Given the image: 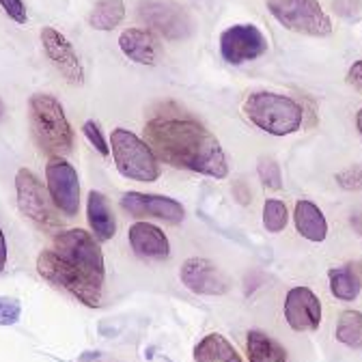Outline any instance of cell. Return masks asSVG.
Returning a JSON list of instances; mask_svg holds the SVG:
<instances>
[{"label": "cell", "instance_id": "28", "mask_svg": "<svg viewBox=\"0 0 362 362\" xmlns=\"http://www.w3.org/2000/svg\"><path fill=\"white\" fill-rule=\"evenodd\" d=\"M82 132H84V136L88 139V143L93 145L102 156H108L110 153V147L106 145L104 136H102V129H100V125L95 121H86L84 127H82Z\"/></svg>", "mask_w": 362, "mask_h": 362}, {"label": "cell", "instance_id": "18", "mask_svg": "<svg viewBox=\"0 0 362 362\" xmlns=\"http://www.w3.org/2000/svg\"><path fill=\"white\" fill-rule=\"evenodd\" d=\"M293 222L298 233L308 240V242H324L328 235V222L324 211L317 207L313 201H298L296 203V211H293Z\"/></svg>", "mask_w": 362, "mask_h": 362}, {"label": "cell", "instance_id": "22", "mask_svg": "<svg viewBox=\"0 0 362 362\" xmlns=\"http://www.w3.org/2000/svg\"><path fill=\"white\" fill-rule=\"evenodd\" d=\"M330 279V291L337 300L354 302L360 293V281L351 267H332L328 272Z\"/></svg>", "mask_w": 362, "mask_h": 362}, {"label": "cell", "instance_id": "25", "mask_svg": "<svg viewBox=\"0 0 362 362\" xmlns=\"http://www.w3.org/2000/svg\"><path fill=\"white\" fill-rule=\"evenodd\" d=\"M259 177L263 181V186L269 190H279L283 186V175H281V166L274 160H261L259 162Z\"/></svg>", "mask_w": 362, "mask_h": 362}, {"label": "cell", "instance_id": "10", "mask_svg": "<svg viewBox=\"0 0 362 362\" xmlns=\"http://www.w3.org/2000/svg\"><path fill=\"white\" fill-rule=\"evenodd\" d=\"M267 52V39L255 24H235L220 35V54L226 63L242 65Z\"/></svg>", "mask_w": 362, "mask_h": 362}, {"label": "cell", "instance_id": "20", "mask_svg": "<svg viewBox=\"0 0 362 362\" xmlns=\"http://www.w3.org/2000/svg\"><path fill=\"white\" fill-rule=\"evenodd\" d=\"M246 349H248L250 362H289L287 351L274 339L267 337L265 332H259V330L248 332Z\"/></svg>", "mask_w": 362, "mask_h": 362}, {"label": "cell", "instance_id": "33", "mask_svg": "<svg viewBox=\"0 0 362 362\" xmlns=\"http://www.w3.org/2000/svg\"><path fill=\"white\" fill-rule=\"evenodd\" d=\"M351 226L358 231V235L362 238V211H358V214L351 216Z\"/></svg>", "mask_w": 362, "mask_h": 362}, {"label": "cell", "instance_id": "19", "mask_svg": "<svg viewBox=\"0 0 362 362\" xmlns=\"http://www.w3.org/2000/svg\"><path fill=\"white\" fill-rule=\"evenodd\" d=\"M194 362H242V358L222 334L211 332L197 343Z\"/></svg>", "mask_w": 362, "mask_h": 362}, {"label": "cell", "instance_id": "8", "mask_svg": "<svg viewBox=\"0 0 362 362\" xmlns=\"http://www.w3.org/2000/svg\"><path fill=\"white\" fill-rule=\"evenodd\" d=\"M139 18L143 24L160 33L170 41H179L192 35L194 22L184 5L175 0H141Z\"/></svg>", "mask_w": 362, "mask_h": 362}, {"label": "cell", "instance_id": "32", "mask_svg": "<svg viewBox=\"0 0 362 362\" xmlns=\"http://www.w3.org/2000/svg\"><path fill=\"white\" fill-rule=\"evenodd\" d=\"M7 265V242H5V233L0 229V272Z\"/></svg>", "mask_w": 362, "mask_h": 362}, {"label": "cell", "instance_id": "24", "mask_svg": "<svg viewBox=\"0 0 362 362\" xmlns=\"http://www.w3.org/2000/svg\"><path fill=\"white\" fill-rule=\"evenodd\" d=\"M289 222L287 205L279 199H267L263 205V226L269 233H281Z\"/></svg>", "mask_w": 362, "mask_h": 362}, {"label": "cell", "instance_id": "13", "mask_svg": "<svg viewBox=\"0 0 362 362\" xmlns=\"http://www.w3.org/2000/svg\"><path fill=\"white\" fill-rule=\"evenodd\" d=\"M121 205L134 218H160L166 222H181L186 216V209L179 201L162 194H143V192H125Z\"/></svg>", "mask_w": 362, "mask_h": 362}, {"label": "cell", "instance_id": "31", "mask_svg": "<svg viewBox=\"0 0 362 362\" xmlns=\"http://www.w3.org/2000/svg\"><path fill=\"white\" fill-rule=\"evenodd\" d=\"M347 84H351L356 90H362V61H356L347 71Z\"/></svg>", "mask_w": 362, "mask_h": 362}, {"label": "cell", "instance_id": "5", "mask_svg": "<svg viewBox=\"0 0 362 362\" xmlns=\"http://www.w3.org/2000/svg\"><path fill=\"white\" fill-rule=\"evenodd\" d=\"M110 151H112L119 173L132 181L153 184V181L162 175L160 160L156 158V153L147 145V141L139 139L134 132H129L125 127L112 129Z\"/></svg>", "mask_w": 362, "mask_h": 362}, {"label": "cell", "instance_id": "15", "mask_svg": "<svg viewBox=\"0 0 362 362\" xmlns=\"http://www.w3.org/2000/svg\"><path fill=\"white\" fill-rule=\"evenodd\" d=\"M127 240H129L132 250L139 257L162 261V259H166L170 255L168 238L164 235V231L160 229V226H156L151 222L132 224L129 231H127Z\"/></svg>", "mask_w": 362, "mask_h": 362}, {"label": "cell", "instance_id": "21", "mask_svg": "<svg viewBox=\"0 0 362 362\" xmlns=\"http://www.w3.org/2000/svg\"><path fill=\"white\" fill-rule=\"evenodd\" d=\"M125 18L123 0H98L93 11L88 16V24L95 30H112Z\"/></svg>", "mask_w": 362, "mask_h": 362}, {"label": "cell", "instance_id": "4", "mask_svg": "<svg viewBox=\"0 0 362 362\" xmlns=\"http://www.w3.org/2000/svg\"><path fill=\"white\" fill-rule=\"evenodd\" d=\"M244 115L250 119V123L272 136L293 134L304 121V110L296 100L289 95L267 93V90L250 93L244 100Z\"/></svg>", "mask_w": 362, "mask_h": 362}, {"label": "cell", "instance_id": "9", "mask_svg": "<svg viewBox=\"0 0 362 362\" xmlns=\"http://www.w3.org/2000/svg\"><path fill=\"white\" fill-rule=\"evenodd\" d=\"M45 184L59 211L74 218L80 209V181L76 168L61 156L50 158L45 164Z\"/></svg>", "mask_w": 362, "mask_h": 362}, {"label": "cell", "instance_id": "6", "mask_svg": "<svg viewBox=\"0 0 362 362\" xmlns=\"http://www.w3.org/2000/svg\"><path fill=\"white\" fill-rule=\"evenodd\" d=\"M267 9L287 30L310 37L332 33V20L322 9L320 0H267Z\"/></svg>", "mask_w": 362, "mask_h": 362}, {"label": "cell", "instance_id": "17", "mask_svg": "<svg viewBox=\"0 0 362 362\" xmlns=\"http://www.w3.org/2000/svg\"><path fill=\"white\" fill-rule=\"evenodd\" d=\"M86 218H88V226H90V231H93L95 240L108 242V240L115 238L117 220H115V214H112V207H110L108 199L102 192H95V190L88 192Z\"/></svg>", "mask_w": 362, "mask_h": 362}, {"label": "cell", "instance_id": "1", "mask_svg": "<svg viewBox=\"0 0 362 362\" xmlns=\"http://www.w3.org/2000/svg\"><path fill=\"white\" fill-rule=\"evenodd\" d=\"M37 272L86 306L102 304L104 255L95 235L84 229L59 231L52 246L39 255Z\"/></svg>", "mask_w": 362, "mask_h": 362}, {"label": "cell", "instance_id": "30", "mask_svg": "<svg viewBox=\"0 0 362 362\" xmlns=\"http://www.w3.org/2000/svg\"><path fill=\"white\" fill-rule=\"evenodd\" d=\"M332 5H334V11H337L339 16H345V18L356 16V13L360 11V7H362L360 0H334Z\"/></svg>", "mask_w": 362, "mask_h": 362}, {"label": "cell", "instance_id": "29", "mask_svg": "<svg viewBox=\"0 0 362 362\" xmlns=\"http://www.w3.org/2000/svg\"><path fill=\"white\" fill-rule=\"evenodd\" d=\"M0 7L5 9V13H7L13 22L26 24L28 16H26V7H24L22 0H0Z\"/></svg>", "mask_w": 362, "mask_h": 362}, {"label": "cell", "instance_id": "26", "mask_svg": "<svg viewBox=\"0 0 362 362\" xmlns=\"http://www.w3.org/2000/svg\"><path fill=\"white\" fill-rule=\"evenodd\" d=\"M337 184L343 190H349V192L362 190V164H356V166H349V168L341 170L337 175Z\"/></svg>", "mask_w": 362, "mask_h": 362}, {"label": "cell", "instance_id": "23", "mask_svg": "<svg viewBox=\"0 0 362 362\" xmlns=\"http://www.w3.org/2000/svg\"><path fill=\"white\" fill-rule=\"evenodd\" d=\"M337 341L351 349H362V313L358 310L341 313L337 324Z\"/></svg>", "mask_w": 362, "mask_h": 362}, {"label": "cell", "instance_id": "34", "mask_svg": "<svg viewBox=\"0 0 362 362\" xmlns=\"http://www.w3.org/2000/svg\"><path fill=\"white\" fill-rule=\"evenodd\" d=\"M356 125H358V132L362 134V108H360L358 115H356Z\"/></svg>", "mask_w": 362, "mask_h": 362}, {"label": "cell", "instance_id": "11", "mask_svg": "<svg viewBox=\"0 0 362 362\" xmlns=\"http://www.w3.org/2000/svg\"><path fill=\"white\" fill-rule=\"evenodd\" d=\"M179 276L181 283L199 296H222L229 291V279L224 276V272L216 263L201 257L184 261Z\"/></svg>", "mask_w": 362, "mask_h": 362}, {"label": "cell", "instance_id": "12", "mask_svg": "<svg viewBox=\"0 0 362 362\" xmlns=\"http://www.w3.org/2000/svg\"><path fill=\"white\" fill-rule=\"evenodd\" d=\"M285 320L296 332H315L322 324V302L308 287H293L285 298Z\"/></svg>", "mask_w": 362, "mask_h": 362}, {"label": "cell", "instance_id": "35", "mask_svg": "<svg viewBox=\"0 0 362 362\" xmlns=\"http://www.w3.org/2000/svg\"><path fill=\"white\" fill-rule=\"evenodd\" d=\"M3 117H5V104H3V100H0V121H3Z\"/></svg>", "mask_w": 362, "mask_h": 362}, {"label": "cell", "instance_id": "2", "mask_svg": "<svg viewBox=\"0 0 362 362\" xmlns=\"http://www.w3.org/2000/svg\"><path fill=\"white\" fill-rule=\"evenodd\" d=\"M147 145L156 158L175 168H186L214 179L229 175L224 151L216 136L184 115H156L145 125Z\"/></svg>", "mask_w": 362, "mask_h": 362}, {"label": "cell", "instance_id": "14", "mask_svg": "<svg viewBox=\"0 0 362 362\" xmlns=\"http://www.w3.org/2000/svg\"><path fill=\"white\" fill-rule=\"evenodd\" d=\"M41 43L43 50L48 54V59L52 61V65L61 71V76L69 82V84H82L84 82V69L82 63L78 59V54L74 52L71 43L67 41L65 35H61L54 28H43L41 30Z\"/></svg>", "mask_w": 362, "mask_h": 362}, {"label": "cell", "instance_id": "16", "mask_svg": "<svg viewBox=\"0 0 362 362\" xmlns=\"http://www.w3.org/2000/svg\"><path fill=\"white\" fill-rule=\"evenodd\" d=\"M119 45H121V52L134 61V63H141V65H156L160 61V45L158 39L143 28H127L121 33L119 37Z\"/></svg>", "mask_w": 362, "mask_h": 362}, {"label": "cell", "instance_id": "7", "mask_svg": "<svg viewBox=\"0 0 362 362\" xmlns=\"http://www.w3.org/2000/svg\"><path fill=\"white\" fill-rule=\"evenodd\" d=\"M16 192L20 211L30 218L37 226L45 231H61V218L50 192L43 188L37 175L28 168H20L16 175Z\"/></svg>", "mask_w": 362, "mask_h": 362}, {"label": "cell", "instance_id": "27", "mask_svg": "<svg viewBox=\"0 0 362 362\" xmlns=\"http://www.w3.org/2000/svg\"><path fill=\"white\" fill-rule=\"evenodd\" d=\"M22 306L18 300L11 298H0V326H13L20 320Z\"/></svg>", "mask_w": 362, "mask_h": 362}, {"label": "cell", "instance_id": "3", "mask_svg": "<svg viewBox=\"0 0 362 362\" xmlns=\"http://www.w3.org/2000/svg\"><path fill=\"white\" fill-rule=\"evenodd\" d=\"M28 119L33 139L41 151L65 156L74 147V129L65 117L61 102L48 93H35L28 102Z\"/></svg>", "mask_w": 362, "mask_h": 362}]
</instances>
